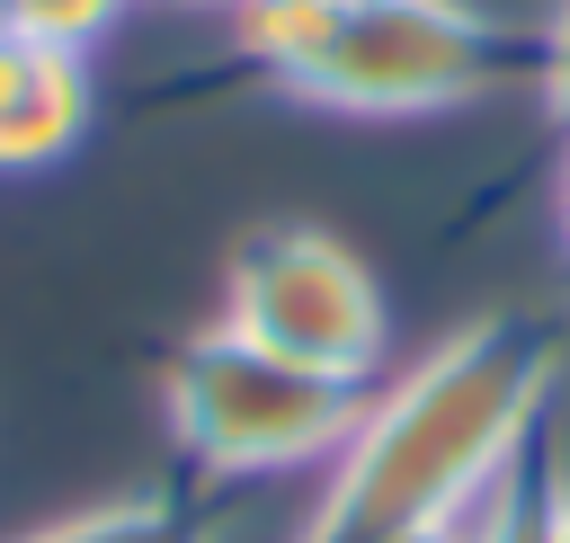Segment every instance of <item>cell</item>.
Instances as JSON below:
<instances>
[{
    "instance_id": "obj_1",
    "label": "cell",
    "mask_w": 570,
    "mask_h": 543,
    "mask_svg": "<svg viewBox=\"0 0 570 543\" xmlns=\"http://www.w3.org/2000/svg\"><path fill=\"white\" fill-rule=\"evenodd\" d=\"M561 320L552 312H481L445 347H428L401 383L365 392L347 445L330 454V490L294 525V543H401L463 525L508 454L552 418Z\"/></svg>"
},
{
    "instance_id": "obj_2",
    "label": "cell",
    "mask_w": 570,
    "mask_h": 543,
    "mask_svg": "<svg viewBox=\"0 0 570 543\" xmlns=\"http://www.w3.org/2000/svg\"><path fill=\"white\" fill-rule=\"evenodd\" d=\"M356 409H365V383L285 365L223 320L160 356V418L205 481H258V472L338 454Z\"/></svg>"
},
{
    "instance_id": "obj_3",
    "label": "cell",
    "mask_w": 570,
    "mask_h": 543,
    "mask_svg": "<svg viewBox=\"0 0 570 543\" xmlns=\"http://www.w3.org/2000/svg\"><path fill=\"white\" fill-rule=\"evenodd\" d=\"M534 80V27H499L472 0H356L285 80L330 116H428Z\"/></svg>"
},
{
    "instance_id": "obj_4",
    "label": "cell",
    "mask_w": 570,
    "mask_h": 543,
    "mask_svg": "<svg viewBox=\"0 0 570 543\" xmlns=\"http://www.w3.org/2000/svg\"><path fill=\"white\" fill-rule=\"evenodd\" d=\"M223 329H240L249 347L285 356V365H312V374H347V383H374L383 365V285L365 276V258L321 231V223H267L232 249L223 267Z\"/></svg>"
},
{
    "instance_id": "obj_5",
    "label": "cell",
    "mask_w": 570,
    "mask_h": 543,
    "mask_svg": "<svg viewBox=\"0 0 570 543\" xmlns=\"http://www.w3.org/2000/svg\"><path fill=\"white\" fill-rule=\"evenodd\" d=\"M89 134V62L0 36V169H53Z\"/></svg>"
},
{
    "instance_id": "obj_6",
    "label": "cell",
    "mask_w": 570,
    "mask_h": 543,
    "mask_svg": "<svg viewBox=\"0 0 570 543\" xmlns=\"http://www.w3.org/2000/svg\"><path fill=\"white\" fill-rule=\"evenodd\" d=\"M561 427L543 418L517 454H508V472L490 481V498L472 507V543H552V498H561Z\"/></svg>"
},
{
    "instance_id": "obj_7",
    "label": "cell",
    "mask_w": 570,
    "mask_h": 543,
    "mask_svg": "<svg viewBox=\"0 0 570 543\" xmlns=\"http://www.w3.org/2000/svg\"><path fill=\"white\" fill-rule=\"evenodd\" d=\"M18 543H214L205 507L178 498V490H125V498H98V507H71Z\"/></svg>"
},
{
    "instance_id": "obj_8",
    "label": "cell",
    "mask_w": 570,
    "mask_h": 543,
    "mask_svg": "<svg viewBox=\"0 0 570 543\" xmlns=\"http://www.w3.org/2000/svg\"><path fill=\"white\" fill-rule=\"evenodd\" d=\"M134 0H0V36H27V45H53V53H98L116 27H125Z\"/></svg>"
},
{
    "instance_id": "obj_9",
    "label": "cell",
    "mask_w": 570,
    "mask_h": 543,
    "mask_svg": "<svg viewBox=\"0 0 570 543\" xmlns=\"http://www.w3.org/2000/svg\"><path fill=\"white\" fill-rule=\"evenodd\" d=\"M534 98H543V107L570 125V0H561V9L534 27Z\"/></svg>"
},
{
    "instance_id": "obj_10",
    "label": "cell",
    "mask_w": 570,
    "mask_h": 543,
    "mask_svg": "<svg viewBox=\"0 0 570 543\" xmlns=\"http://www.w3.org/2000/svg\"><path fill=\"white\" fill-rule=\"evenodd\" d=\"M552 205H561V240H570V151H561V187H552Z\"/></svg>"
},
{
    "instance_id": "obj_11",
    "label": "cell",
    "mask_w": 570,
    "mask_h": 543,
    "mask_svg": "<svg viewBox=\"0 0 570 543\" xmlns=\"http://www.w3.org/2000/svg\"><path fill=\"white\" fill-rule=\"evenodd\" d=\"M552 543H570V481H561V498H552Z\"/></svg>"
},
{
    "instance_id": "obj_12",
    "label": "cell",
    "mask_w": 570,
    "mask_h": 543,
    "mask_svg": "<svg viewBox=\"0 0 570 543\" xmlns=\"http://www.w3.org/2000/svg\"><path fill=\"white\" fill-rule=\"evenodd\" d=\"M401 543H472L463 525H445V534H401Z\"/></svg>"
},
{
    "instance_id": "obj_13",
    "label": "cell",
    "mask_w": 570,
    "mask_h": 543,
    "mask_svg": "<svg viewBox=\"0 0 570 543\" xmlns=\"http://www.w3.org/2000/svg\"><path fill=\"white\" fill-rule=\"evenodd\" d=\"M178 9H240V0H178Z\"/></svg>"
}]
</instances>
